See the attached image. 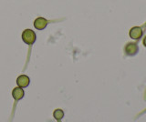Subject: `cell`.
Listing matches in <instances>:
<instances>
[{
  "instance_id": "52a82bcc",
  "label": "cell",
  "mask_w": 146,
  "mask_h": 122,
  "mask_svg": "<svg viewBox=\"0 0 146 122\" xmlns=\"http://www.w3.org/2000/svg\"><path fill=\"white\" fill-rule=\"evenodd\" d=\"M53 116L57 120H60L61 119H63V117H64V112L61 109H56L53 113Z\"/></svg>"
},
{
  "instance_id": "ba28073f",
  "label": "cell",
  "mask_w": 146,
  "mask_h": 122,
  "mask_svg": "<svg viewBox=\"0 0 146 122\" xmlns=\"http://www.w3.org/2000/svg\"><path fill=\"white\" fill-rule=\"evenodd\" d=\"M143 45H144V47H146V37L143 39Z\"/></svg>"
},
{
  "instance_id": "7a4b0ae2",
  "label": "cell",
  "mask_w": 146,
  "mask_h": 122,
  "mask_svg": "<svg viewBox=\"0 0 146 122\" xmlns=\"http://www.w3.org/2000/svg\"><path fill=\"white\" fill-rule=\"evenodd\" d=\"M125 52L128 56H135L139 52V47L136 43H128L125 47Z\"/></svg>"
},
{
  "instance_id": "277c9868",
  "label": "cell",
  "mask_w": 146,
  "mask_h": 122,
  "mask_svg": "<svg viewBox=\"0 0 146 122\" xmlns=\"http://www.w3.org/2000/svg\"><path fill=\"white\" fill-rule=\"evenodd\" d=\"M29 78L26 75H21L17 79V84L19 88H27L29 85Z\"/></svg>"
},
{
  "instance_id": "8992f818",
  "label": "cell",
  "mask_w": 146,
  "mask_h": 122,
  "mask_svg": "<svg viewBox=\"0 0 146 122\" xmlns=\"http://www.w3.org/2000/svg\"><path fill=\"white\" fill-rule=\"evenodd\" d=\"M12 96L13 98L16 99V100H19V99H22L25 96V92L21 88H15L12 91Z\"/></svg>"
},
{
  "instance_id": "5b68a950",
  "label": "cell",
  "mask_w": 146,
  "mask_h": 122,
  "mask_svg": "<svg viewBox=\"0 0 146 122\" xmlns=\"http://www.w3.org/2000/svg\"><path fill=\"white\" fill-rule=\"evenodd\" d=\"M48 20L44 18V17H38L35 21H34V26L38 30H42L44 29L48 25Z\"/></svg>"
},
{
  "instance_id": "6da1fadb",
  "label": "cell",
  "mask_w": 146,
  "mask_h": 122,
  "mask_svg": "<svg viewBox=\"0 0 146 122\" xmlns=\"http://www.w3.org/2000/svg\"><path fill=\"white\" fill-rule=\"evenodd\" d=\"M22 39L27 45H33L36 41V34L33 30L26 29L22 33Z\"/></svg>"
},
{
  "instance_id": "3957f363",
  "label": "cell",
  "mask_w": 146,
  "mask_h": 122,
  "mask_svg": "<svg viewBox=\"0 0 146 122\" xmlns=\"http://www.w3.org/2000/svg\"><path fill=\"white\" fill-rule=\"evenodd\" d=\"M143 28H139V26H134V28H132L130 31V37L132 39H136V40H139L143 37Z\"/></svg>"
}]
</instances>
